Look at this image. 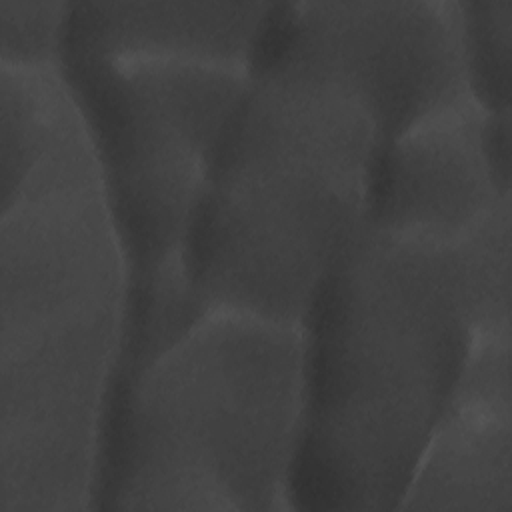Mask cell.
<instances>
[{"label":"cell","instance_id":"1","mask_svg":"<svg viewBox=\"0 0 512 512\" xmlns=\"http://www.w3.org/2000/svg\"><path fill=\"white\" fill-rule=\"evenodd\" d=\"M288 510L394 512L476 338L450 244L366 226L298 324Z\"/></svg>","mask_w":512,"mask_h":512},{"label":"cell","instance_id":"2","mask_svg":"<svg viewBox=\"0 0 512 512\" xmlns=\"http://www.w3.org/2000/svg\"><path fill=\"white\" fill-rule=\"evenodd\" d=\"M378 146L372 118L336 80L294 62L248 68L182 248L200 306L298 326L366 228Z\"/></svg>","mask_w":512,"mask_h":512},{"label":"cell","instance_id":"3","mask_svg":"<svg viewBox=\"0 0 512 512\" xmlns=\"http://www.w3.org/2000/svg\"><path fill=\"white\" fill-rule=\"evenodd\" d=\"M124 300L100 182L0 210V512L92 510Z\"/></svg>","mask_w":512,"mask_h":512},{"label":"cell","instance_id":"4","mask_svg":"<svg viewBox=\"0 0 512 512\" xmlns=\"http://www.w3.org/2000/svg\"><path fill=\"white\" fill-rule=\"evenodd\" d=\"M298 326L206 312L104 410L92 510H288Z\"/></svg>","mask_w":512,"mask_h":512},{"label":"cell","instance_id":"5","mask_svg":"<svg viewBox=\"0 0 512 512\" xmlns=\"http://www.w3.org/2000/svg\"><path fill=\"white\" fill-rule=\"evenodd\" d=\"M60 70L92 140L126 280L182 266L208 158L246 84V70L114 62L80 52L62 54Z\"/></svg>","mask_w":512,"mask_h":512},{"label":"cell","instance_id":"6","mask_svg":"<svg viewBox=\"0 0 512 512\" xmlns=\"http://www.w3.org/2000/svg\"><path fill=\"white\" fill-rule=\"evenodd\" d=\"M268 62L302 64L342 84L380 144L472 104L456 0L270 2L248 68Z\"/></svg>","mask_w":512,"mask_h":512},{"label":"cell","instance_id":"7","mask_svg":"<svg viewBox=\"0 0 512 512\" xmlns=\"http://www.w3.org/2000/svg\"><path fill=\"white\" fill-rule=\"evenodd\" d=\"M502 194L482 150V110L466 104L378 146L366 194V226L450 244Z\"/></svg>","mask_w":512,"mask_h":512},{"label":"cell","instance_id":"8","mask_svg":"<svg viewBox=\"0 0 512 512\" xmlns=\"http://www.w3.org/2000/svg\"><path fill=\"white\" fill-rule=\"evenodd\" d=\"M270 2H68L64 52L248 68Z\"/></svg>","mask_w":512,"mask_h":512},{"label":"cell","instance_id":"9","mask_svg":"<svg viewBox=\"0 0 512 512\" xmlns=\"http://www.w3.org/2000/svg\"><path fill=\"white\" fill-rule=\"evenodd\" d=\"M398 510L512 512V414L448 408Z\"/></svg>","mask_w":512,"mask_h":512},{"label":"cell","instance_id":"10","mask_svg":"<svg viewBox=\"0 0 512 512\" xmlns=\"http://www.w3.org/2000/svg\"><path fill=\"white\" fill-rule=\"evenodd\" d=\"M510 200L452 242L476 336L510 332Z\"/></svg>","mask_w":512,"mask_h":512},{"label":"cell","instance_id":"11","mask_svg":"<svg viewBox=\"0 0 512 512\" xmlns=\"http://www.w3.org/2000/svg\"><path fill=\"white\" fill-rule=\"evenodd\" d=\"M470 100L482 112L510 110L512 0H456Z\"/></svg>","mask_w":512,"mask_h":512},{"label":"cell","instance_id":"12","mask_svg":"<svg viewBox=\"0 0 512 512\" xmlns=\"http://www.w3.org/2000/svg\"><path fill=\"white\" fill-rule=\"evenodd\" d=\"M68 22L62 0H0V64L60 66Z\"/></svg>","mask_w":512,"mask_h":512},{"label":"cell","instance_id":"13","mask_svg":"<svg viewBox=\"0 0 512 512\" xmlns=\"http://www.w3.org/2000/svg\"><path fill=\"white\" fill-rule=\"evenodd\" d=\"M448 408L512 414L510 332L474 338Z\"/></svg>","mask_w":512,"mask_h":512},{"label":"cell","instance_id":"14","mask_svg":"<svg viewBox=\"0 0 512 512\" xmlns=\"http://www.w3.org/2000/svg\"><path fill=\"white\" fill-rule=\"evenodd\" d=\"M510 110L482 112V150L494 186L510 196Z\"/></svg>","mask_w":512,"mask_h":512}]
</instances>
